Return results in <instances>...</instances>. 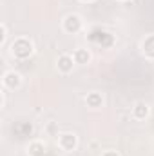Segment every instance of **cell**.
<instances>
[{
    "label": "cell",
    "instance_id": "cell-9",
    "mask_svg": "<svg viewBox=\"0 0 154 156\" xmlns=\"http://www.w3.org/2000/svg\"><path fill=\"white\" fill-rule=\"evenodd\" d=\"M87 104H89V105H93V107H98V105L102 104V96H100L98 93H93V94H89V96H87Z\"/></svg>",
    "mask_w": 154,
    "mask_h": 156
},
{
    "label": "cell",
    "instance_id": "cell-10",
    "mask_svg": "<svg viewBox=\"0 0 154 156\" xmlns=\"http://www.w3.org/2000/svg\"><path fill=\"white\" fill-rule=\"evenodd\" d=\"M134 115H136L138 118L147 116V105H145V104H136V107H134Z\"/></svg>",
    "mask_w": 154,
    "mask_h": 156
},
{
    "label": "cell",
    "instance_id": "cell-12",
    "mask_svg": "<svg viewBox=\"0 0 154 156\" xmlns=\"http://www.w3.org/2000/svg\"><path fill=\"white\" fill-rule=\"evenodd\" d=\"M29 153H31L33 156H42L44 154V147H42V144H33L31 149H29Z\"/></svg>",
    "mask_w": 154,
    "mask_h": 156
},
{
    "label": "cell",
    "instance_id": "cell-2",
    "mask_svg": "<svg viewBox=\"0 0 154 156\" xmlns=\"http://www.w3.org/2000/svg\"><path fill=\"white\" fill-rule=\"evenodd\" d=\"M89 40L94 42V44H98V45H102V47H109V45L113 44V37H111L109 33L102 31V29H94V31L89 35Z\"/></svg>",
    "mask_w": 154,
    "mask_h": 156
},
{
    "label": "cell",
    "instance_id": "cell-11",
    "mask_svg": "<svg viewBox=\"0 0 154 156\" xmlns=\"http://www.w3.org/2000/svg\"><path fill=\"white\" fill-rule=\"evenodd\" d=\"M75 58H76L78 64H85V62L89 60V53H87V51H83V49H80V51H76Z\"/></svg>",
    "mask_w": 154,
    "mask_h": 156
},
{
    "label": "cell",
    "instance_id": "cell-7",
    "mask_svg": "<svg viewBox=\"0 0 154 156\" xmlns=\"http://www.w3.org/2000/svg\"><path fill=\"white\" fill-rule=\"evenodd\" d=\"M15 131H16V133H18V136L22 138V136L31 134V125H29V123H20V125H16V127H15Z\"/></svg>",
    "mask_w": 154,
    "mask_h": 156
},
{
    "label": "cell",
    "instance_id": "cell-6",
    "mask_svg": "<svg viewBox=\"0 0 154 156\" xmlns=\"http://www.w3.org/2000/svg\"><path fill=\"white\" fill-rule=\"evenodd\" d=\"M4 82H5V85H7V87H15V85H18V83H20V76H18L16 73H7L5 78H4Z\"/></svg>",
    "mask_w": 154,
    "mask_h": 156
},
{
    "label": "cell",
    "instance_id": "cell-5",
    "mask_svg": "<svg viewBox=\"0 0 154 156\" xmlns=\"http://www.w3.org/2000/svg\"><path fill=\"white\" fill-rule=\"evenodd\" d=\"M58 67L62 69V71H71L73 69V58L71 56H60V60H58Z\"/></svg>",
    "mask_w": 154,
    "mask_h": 156
},
{
    "label": "cell",
    "instance_id": "cell-13",
    "mask_svg": "<svg viewBox=\"0 0 154 156\" xmlns=\"http://www.w3.org/2000/svg\"><path fill=\"white\" fill-rule=\"evenodd\" d=\"M103 156H118V154H116V153H105Z\"/></svg>",
    "mask_w": 154,
    "mask_h": 156
},
{
    "label": "cell",
    "instance_id": "cell-8",
    "mask_svg": "<svg viewBox=\"0 0 154 156\" xmlns=\"http://www.w3.org/2000/svg\"><path fill=\"white\" fill-rule=\"evenodd\" d=\"M143 51H145L149 56H154V35L145 40V44H143Z\"/></svg>",
    "mask_w": 154,
    "mask_h": 156
},
{
    "label": "cell",
    "instance_id": "cell-1",
    "mask_svg": "<svg viewBox=\"0 0 154 156\" xmlns=\"http://www.w3.org/2000/svg\"><path fill=\"white\" fill-rule=\"evenodd\" d=\"M11 49H13V55L18 56V58H27V56L31 55V51H33L31 44H29L27 40H24V38L16 40V42L11 45Z\"/></svg>",
    "mask_w": 154,
    "mask_h": 156
},
{
    "label": "cell",
    "instance_id": "cell-3",
    "mask_svg": "<svg viewBox=\"0 0 154 156\" xmlns=\"http://www.w3.org/2000/svg\"><path fill=\"white\" fill-rule=\"evenodd\" d=\"M65 29L69 31V33H75L80 29V18H78L76 15H69L67 18H65Z\"/></svg>",
    "mask_w": 154,
    "mask_h": 156
},
{
    "label": "cell",
    "instance_id": "cell-4",
    "mask_svg": "<svg viewBox=\"0 0 154 156\" xmlns=\"http://www.w3.org/2000/svg\"><path fill=\"white\" fill-rule=\"evenodd\" d=\"M60 144H62V147L64 149H73L75 147V144H76V138L73 136V134H62L60 136Z\"/></svg>",
    "mask_w": 154,
    "mask_h": 156
}]
</instances>
